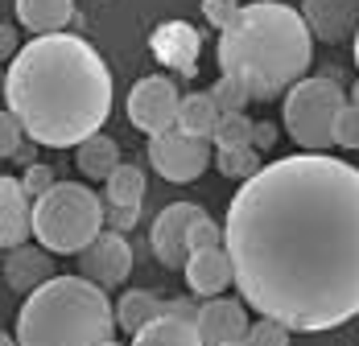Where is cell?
Here are the masks:
<instances>
[{
	"label": "cell",
	"instance_id": "cell-1",
	"mask_svg": "<svg viewBox=\"0 0 359 346\" xmlns=\"http://www.w3.org/2000/svg\"><path fill=\"white\" fill-rule=\"evenodd\" d=\"M223 247L248 310L293 334L359 313V169L330 153L277 157L236 190Z\"/></svg>",
	"mask_w": 359,
	"mask_h": 346
},
{
	"label": "cell",
	"instance_id": "cell-2",
	"mask_svg": "<svg viewBox=\"0 0 359 346\" xmlns=\"http://www.w3.org/2000/svg\"><path fill=\"white\" fill-rule=\"evenodd\" d=\"M4 104L29 140L79 148L111 116V70L87 37L41 34L8 62Z\"/></svg>",
	"mask_w": 359,
	"mask_h": 346
},
{
	"label": "cell",
	"instance_id": "cell-3",
	"mask_svg": "<svg viewBox=\"0 0 359 346\" xmlns=\"http://www.w3.org/2000/svg\"><path fill=\"white\" fill-rule=\"evenodd\" d=\"M219 74H231L248 87L256 104L281 99L314 62V34L297 8L281 0L244 4L240 21L219 34Z\"/></svg>",
	"mask_w": 359,
	"mask_h": 346
},
{
	"label": "cell",
	"instance_id": "cell-4",
	"mask_svg": "<svg viewBox=\"0 0 359 346\" xmlns=\"http://www.w3.org/2000/svg\"><path fill=\"white\" fill-rule=\"evenodd\" d=\"M116 305L91 277H50L17 313V346H104L116 334Z\"/></svg>",
	"mask_w": 359,
	"mask_h": 346
},
{
	"label": "cell",
	"instance_id": "cell-5",
	"mask_svg": "<svg viewBox=\"0 0 359 346\" xmlns=\"http://www.w3.org/2000/svg\"><path fill=\"white\" fill-rule=\"evenodd\" d=\"M104 227V202L91 194V186L54 181L34 202V240L58 256H79Z\"/></svg>",
	"mask_w": 359,
	"mask_h": 346
},
{
	"label": "cell",
	"instance_id": "cell-6",
	"mask_svg": "<svg viewBox=\"0 0 359 346\" xmlns=\"http://www.w3.org/2000/svg\"><path fill=\"white\" fill-rule=\"evenodd\" d=\"M351 104V95L339 87V78H297L281 95V120L285 132L293 137L297 148L306 153H326L334 144V124L343 116V107Z\"/></svg>",
	"mask_w": 359,
	"mask_h": 346
},
{
	"label": "cell",
	"instance_id": "cell-7",
	"mask_svg": "<svg viewBox=\"0 0 359 346\" xmlns=\"http://www.w3.org/2000/svg\"><path fill=\"white\" fill-rule=\"evenodd\" d=\"M149 165L157 169V177L174 181V186H186V181H198L207 165L215 161L211 153V140L207 137H190L182 128H170V132H157L149 137Z\"/></svg>",
	"mask_w": 359,
	"mask_h": 346
},
{
	"label": "cell",
	"instance_id": "cell-8",
	"mask_svg": "<svg viewBox=\"0 0 359 346\" xmlns=\"http://www.w3.org/2000/svg\"><path fill=\"white\" fill-rule=\"evenodd\" d=\"M178 111H182V91L178 83L165 78V74H149L128 91V120H133V128H141L144 137L178 128Z\"/></svg>",
	"mask_w": 359,
	"mask_h": 346
},
{
	"label": "cell",
	"instance_id": "cell-9",
	"mask_svg": "<svg viewBox=\"0 0 359 346\" xmlns=\"http://www.w3.org/2000/svg\"><path fill=\"white\" fill-rule=\"evenodd\" d=\"M207 210L194 207V202H170V207L153 219L149 243H153V260L161 268H186V260H190V227Z\"/></svg>",
	"mask_w": 359,
	"mask_h": 346
},
{
	"label": "cell",
	"instance_id": "cell-10",
	"mask_svg": "<svg viewBox=\"0 0 359 346\" xmlns=\"http://www.w3.org/2000/svg\"><path fill=\"white\" fill-rule=\"evenodd\" d=\"M79 272L83 277H91L95 284H104V289H116V284H124V280L133 277V247L124 240V231H100L91 247H83L79 251Z\"/></svg>",
	"mask_w": 359,
	"mask_h": 346
},
{
	"label": "cell",
	"instance_id": "cell-11",
	"mask_svg": "<svg viewBox=\"0 0 359 346\" xmlns=\"http://www.w3.org/2000/svg\"><path fill=\"white\" fill-rule=\"evenodd\" d=\"M194 326H198V334H203L207 346L244 342V338H248V326H252L248 321V301H244V297H227V293L207 297V301L198 305Z\"/></svg>",
	"mask_w": 359,
	"mask_h": 346
},
{
	"label": "cell",
	"instance_id": "cell-12",
	"mask_svg": "<svg viewBox=\"0 0 359 346\" xmlns=\"http://www.w3.org/2000/svg\"><path fill=\"white\" fill-rule=\"evenodd\" d=\"M149 50L157 62H165L170 70H178L186 78L198 74V50H203V37L198 29H190L186 21H165L161 29L149 34Z\"/></svg>",
	"mask_w": 359,
	"mask_h": 346
},
{
	"label": "cell",
	"instance_id": "cell-13",
	"mask_svg": "<svg viewBox=\"0 0 359 346\" xmlns=\"http://www.w3.org/2000/svg\"><path fill=\"white\" fill-rule=\"evenodd\" d=\"M302 17L314 41L339 46V41H351L359 29V0H302Z\"/></svg>",
	"mask_w": 359,
	"mask_h": 346
},
{
	"label": "cell",
	"instance_id": "cell-14",
	"mask_svg": "<svg viewBox=\"0 0 359 346\" xmlns=\"http://www.w3.org/2000/svg\"><path fill=\"white\" fill-rule=\"evenodd\" d=\"M34 235V198L25 194L21 177L0 173V247L29 243Z\"/></svg>",
	"mask_w": 359,
	"mask_h": 346
},
{
	"label": "cell",
	"instance_id": "cell-15",
	"mask_svg": "<svg viewBox=\"0 0 359 346\" xmlns=\"http://www.w3.org/2000/svg\"><path fill=\"white\" fill-rule=\"evenodd\" d=\"M4 284L13 289V293H21V297H29L34 289H41L46 280L54 277V260H50V247H41V243H17V247H8V256H4Z\"/></svg>",
	"mask_w": 359,
	"mask_h": 346
},
{
	"label": "cell",
	"instance_id": "cell-16",
	"mask_svg": "<svg viewBox=\"0 0 359 346\" xmlns=\"http://www.w3.org/2000/svg\"><path fill=\"white\" fill-rule=\"evenodd\" d=\"M182 272H186L190 293H198V297H219V293H227V284H236V268H231L227 247H198V251H190Z\"/></svg>",
	"mask_w": 359,
	"mask_h": 346
},
{
	"label": "cell",
	"instance_id": "cell-17",
	"mask_svg": "<svg viewBox=\"0 0 359 346\" xmlns=\"http://www.w3.org/2000/svg\"><path fill=\"white\" fill-rule=\"evenodd\" d=\"M17 21L34 37L62 34L74 21V0H17Z\"/></svg>",
	"mask_w": 359,
	"mask_h": 346
},
{
	"label": "cell",
	"instance_id": "cell-18",
	"mask_svg": "<svg viewBox=\"0 0 359 346\" xmlns=\"http://www.w3.org/2000/svg\"><path fill=\"white\" fill-rule=\"evenodd\" d=\"M133 346H207V342H203V334L190 317L161 313L157 321H149L144 330L133 334Z\"/></svg>",
	"mask_w": 359,
	"mask_h": 346
},
{
	"label": "cell",
	"instance_id": "cell-19",
	"mask_svg": "<svg viewBox=\"0 0 359 346\" xmlns=\"http://www.w3.org/2000/svg\"><path fill=\"white\" fill-rule=\"evenodd\" d=\"M74 165L87 173L91 181H108L111 169L120 165V144L104 132H95V137H87L79 144V153H74Z\"/></svg>",
	"mask_w": 359,
	"mask_h": 346
},
{
	"label": "cell",
	"instance_id": "cell-20",
	"mask_svg": "<svg viewBox=\"0 0 359 346\" xmlns=\"http://www.w3.org/2000/svg\"><path fill=\"white\" fill-rule=\"evenodd\" d=\"M161 313H165V301H157V297L144 293V289H128V293L116 301V326H120L124 334H137L149 321H157Z\"/></svg>",
	"mask_w": 359,
	"mask_h": 346
},
{
	"label": "cell",
	"instance_id": "cell-21",
	"mask_svg": "<svg viewBox=\"0 0 359 346\" xmlns=\"http://www.w3.org/2000/svg\"><path fill=\"white\" fill-rule=\"evenodd\" d=\"M219 104L211 99V91H190L182 95V111H178V128L190 132V137H215V124H219Z\"/></svg>",
	"mask_w": 359,
	"mask_h": 346
},
{
	"label": "cell",
	"instance_id": "cell-22",
	"mask_svg": "<svg viewBox=\"0 0 359 346\" xmlns=\"http://www.w3.org/2000/svg\"><path fill=\"white\" fill-rule=\"evenodd\" d=\"M104 202H116V207H141L144 202V169L141 165H128L120 161L111 177L104 181Z\"/></svg>",
	"mask_w": 359,
	"mask_h": 346
},
{
	"label": "cell",
	"instance_id": "cell-23",
	"mask_svg": "<svg viewBox=\"0 0 359 346\" xmlns=\"http://www.w3.org/2000/svg\"><path fill=\"white\" fill-rule=\"evenodd\" d=\"M215 165L231 181H248L252 173H260V148L256 144H215Z\"/></svg>",
	"mask_w": 359,
	"mask_h": 346
},
{
	"label": "cell",
	"instance_id": "cell-24",
	"mask_svg": "<svg viewBox=\"0 0 359 346\" xmlns=\"http://www.w3.org/2000/svg\"><path fill=\"white\" fill-rule=\"evenodd\" d=\"M252 128H256V120H248L244 111H223L215 124V144H252Z\"/></svg>",
	"mask_w": 359,
	"mask_h": 346
},
{
	"label": "cell",
	"instance_id": "cell-25",
	"mask_svg": "<svg viewBox=\"0 0 359 346\" xmlns=\"http://www.w3.org/2000/svg\"><path fill=\"white\" fill-rule=\"evenodd\" d=\"M211 99L219 104V111H244L252 104L248 87L240 78H231V74H219V83L211 87Z\"/></svg>",
	"mask_w": 359,
	"mask_h": 346
},
{
	"label": "cell",
	"instance_id": "cell-26",
	"mask_svg": "<svg viewBox=\"0 0 359 346\" xmlns=\"http://www.w3.org/2000/svg\"><path fill=\"white\" fill-rule=\"evenodd\" d=\"M289 334H293L289 326H281V321L256 313V321L248 326V338H244V342L248 346H289Z\"/></svg>",
	"mask_w": 359,
	"mask_h": 346
},
{
	"label": "cell",
	"instance_id": "cell-27",
	"mask_svg": "<svg viewBox=\"0 0 359 346\" xmlns=\"http://www.w3.org/2000/svg\"><path fill=\"white\" fill-rule=\"evenodd\" d=\"M25 128H21V120L8 111V107H0V161L4 157H17V148L25 144Z\"/></svg>",
	"mask_w": 359,
	"mask_h": 346
},
{
	"label": "cell",
	"instance_id": "cell-28",
	"mask_svg": "<svg viewBox=\"0 0 359 346\" xmlns=\"http://www.w3.org/2000/svg\"><path fill=\"white\" fill-rule=\"evenodd\" d=\"M240 13H244V4H240V0H203V17L215 25L219 34H223L227 25H236V21H240Z\"/></svg>",
	"mask_w": 359,
	"mask_h": 346
},
{
	"label": "cell",
	"instance_id": "cell-29",
	"mask_svg": "<svg viewBox=\"0 0 359 346\" xmlns=\"http://www.w3.org/2000/svg\"><path fill=\"white\" fill-rule=\"evenodd\" d=\"M334 144L339 148H359V104H347L339 124H334Z\"/></svg>",
	"mask_w": 359,
	"mask_h": 346
},
{
	"label": "cell",
	"instance_id": "cell-30",
	"mask_svg": "<svg viewBox=\"0 0 359 346\" xmlns=\"http://www.w3.org/2000/svg\"><path fill=\"white\" fill-rule=\"evenodd\" d=\"M198 247H223V227L211 214L194 219V227H190V251H198Z\"/></svg>",
	"mask_w": 359,
	"mask_h": 346
},
{
	"label": "cell",
	"instance_id": "cell-31",
	"mask_svg": "<svg viewBox=\"0 0 359 346\" xmlns=\"http://www.w3.org/2000/svg\"><path fill=\"white\" fill-rule=\"evenodd\" d=\"M54 181H58V177H54V169H50V165H41V161L25 165V177H21V186H25V194H29L34 202L46 194V190H50V186H54Z\"/></svg>",
	"mask_w": 359,
	"mask_h": 346
},
{
	"label": "cell",
	"instance_id": "cell-32",
	"mask_svg": "<svg viewBox=\"0 0 359 346\" xmlns=\"http://www.w3.org/2000/svg\"><path fill=\"white\" fill-rule=\"evenodd\" d=\"M141 219V207H116V202H104V223L111 231H133Z\"/></svg>",
	"mask_w": 359,
	"mask_h": 346
},
{
	"label": "cell",
	"instance_id": "cell-33",
	"mask_svg": "<svg viewBox=\"0 0 359 346\" xmlns=\"http://www.w3.org/2000/svg\"><path fill=\"white\" fill-rule=\"evenodd\" d=\"M17 54H21V34H17V25L0 21V62H13Z\"/></svg>",
	"mask_w": 359,
	"mask_h": 346
},
{
	"label": "cell",
	"instance_id": "cell-34",
	"mask_svg": "<svg viewBox=\"0 0 359 346\" xmlns=\"http://www.w3.org/2000/svg\"><path fill=\"white\" fill-rule=\"evenodd\" d=\"M252 144H256L260 153H269V148L277 144V128H273L269 120H256V128H252Z\"/></svg>",
	"mask_w": 359,
	"mask_h": 346
},
{
	"label": "cell",
	"instance_id": "cell-35",
	"mask_svg": "<svg viewBox=\"0 0 359 346\" xmlns=\"http://www.w3.org/2000/svg\"><path fill=\"white\" fill-rule=\"evenodd\" d=\"M165 313H174V317H198V305L194 301H186V297H174V301H165Z\"/></svg>",
	"mask_w": 359,
	"mask_h": 346
},
{
	"label": "cell",
	"instance_id": "cell-36",
	"mask_svg": "<svg viewBox=\"0 0 359 346\" xmlns=\"http://www.w3.org/2000/svg\"><path fill=\"white\" fill-rule=\"evenodd\" d=\"M37 148H41L37 140H25V144L17 148V157H13V161H21V165H34V161H37Z\"/></svg>",
	"mask_w": 359,
	"mask_h": 346
},
{
	"label": "cell",
	"instance_id": "cell-37",
	"mask_svg": "<svg viewBox=\"0 0 359 346\" xmlns=\"http://www.w3.org/2000/svg\"><path fill=\"white\" fill-rule=\"evenodd\" d=\"M4 87H8V70H0V99H4Z\"/></svg>",
	"mask_w": 359,
	"mask_h": 346
},
{
	"label": "cell",
	"instance_id": "cell-38",
	"mask_svg": "<svg viewBox=\"0 0 359 346\" xmlns=\"http://www.w3.org/2000/svg\"><path fill=\"white\" fill-rule=\"evenodd\" d=\"M0 346H17V338H8V334L0 330Z\"/></svg>",
	"mask_w": 359,
	"mask_h": 346
},
{
	"label": "cell",
	"instance_id": "cell-39",
	"mask_svg": "<svg viewBox=\"0 0 359 346\" xmlns=\"http://www.w3.org/2000/svg\"><path fill=\"white\" fill-rule=\"evenodd\" d=\"M351 104H359V78H355V87H351Z\"/></svg>",
	"mask_w": 359,
	"mask_h": 346
},
{
	"label": "cell",
	"instance_id": "cell-40",
	"mask_svg": "<svg viewBox=\"0 0 359 346\" xmlns=\"http://www.w3.org/2000/svg\"><path fill=\"white\" fill-rule=\"evenodd\" d=\"M355 67H359V29H355Z\"/></svg>",
	"mask_w": 359,
	"mask_h": 346
},
{
	"label": "cell",
	"instance_id": "cell-41",
	"mask_svg": "<svg viewBox=\"0 0 359 346\" xmlns=\"http://www.w3.org/2000/svg\"><path fill=\"white\" fill-rule=\"evenodd\" d=\"M104 346H124V342H116V338H108V342H104Z\"/></svg>",
	"mask_w": 359,
	"mask_h": 346
},
{
	"label": "cell",
	"instance_id": "cell-42",
	"mask_svg": "<svg viewBox=\"0 0 359 346\" xmlns=\"http://www.w3.org/2000/svg\"><path fill=\"white\" fill-rule=\"evenodd\" d=\"M223 346H248V342H223Z\"/></svg>",
	"mask_w": 359,
	"mask_h": 346
},
{
	"label": "cell",
	"instance_id": "cell-43",
	"mask_svg": "<svg viewBox=\"0 0 359 346\" xmlns=\"http://www.w3.org/2000/svg\"><path fill=\"white\" fill-rule=\"evenodd\" d=\"M0 284H4V268H0Z\"/></svg>",
	"mask_w": 359,
	"mask_h": 346
}]
</instances>
